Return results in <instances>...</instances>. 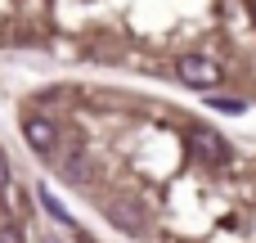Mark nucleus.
<instances>
[{
    "mask_svg": "<svg viewBox=\"0 0 256 243\" xmlns=\"http://www.w3.org/2000/svg\"><path fill=\"white\" fill-rule=\"evenodd\" d=\"M180 77H184L189 86H216V81H220V68H216V59H207V54H184V59H180Z\"/></svg>",
    "mask_w": 256,
    "mask_h": 243,
    "instance_id": "nucleus-1",
    "label": "nucleus"
},
{
    "mask_svg": "<svg viewBox=\"0 0 256 243\" xmlns=\"http://www.w3.org/2000/svg\"><path fill=\"white\" fill-rule=\"evenodd\" d=\"M189 149H194L198 162H220V158L230 153L225 140H220L216 131H207V126H194V131H189Z\"/></svg>",
    "mask_w": 256,
    "mask_h": 243,
    "instance_id": "nucleus-2",
    "label": "nucleus"
},
{
    "mask_svg": "<svg viewBox=\"0 0 256 243\" xmlns=\"http://www.w3.org/2000/svg\"><path fill=\"white\" fill-rule=\"evenodd\" d=\"M22 140H27L32 153H54V140H58V135H54V126H50L45 117H27V122H22Z\"/></svg>",
    "mask_w": 256,
    "mask_h": 243,
    "instance_id": "nucleus-3",
    "label": "nucleus"
},
{
    "mask_svg": "<svg viewBox=\"0 0 256 243\" xmlns=\"http://www.w3.org/2000/svg\"><path fill=\"white\" fill-rule=\"evenodd\" d=\"M212 108H220V113H243L238 99H212Z\"/></svg>",
    "mask_w": 256,
    "mask_h": 243,
    "instance_id": "nucleus-4",
    "label": "nucleus"
},
{
    "mask_svg": "<svg viewBox=\"0 0 256 243\" xmlns=\"http://www.w3.org/2000/svg\"><path fill=\"white\" fill-rule=\"evenodd\" d=\"M0 243H18V230H0Z\"/></svg>",
    "mask_w": 256,
    "mask_h": 243,
    "instance_id": "nucleus-5",
    "label": "nucleus"
},
{
    "mask_svg": "<svg viewBox=\"0 0 256 243\" xmlns=\"http://www.w3.org/2000/svg\"><path fill=\"white\" fill-rule=\"evenodd\" d=\"M4 176H9V162H4V153H0V185H4Z\"/></svg>",
    "mask_w": 256,
    "mask_h": 243,
    "instance_id": "nucleus-6",
    "label": "nucleus"
}]
</instances>
